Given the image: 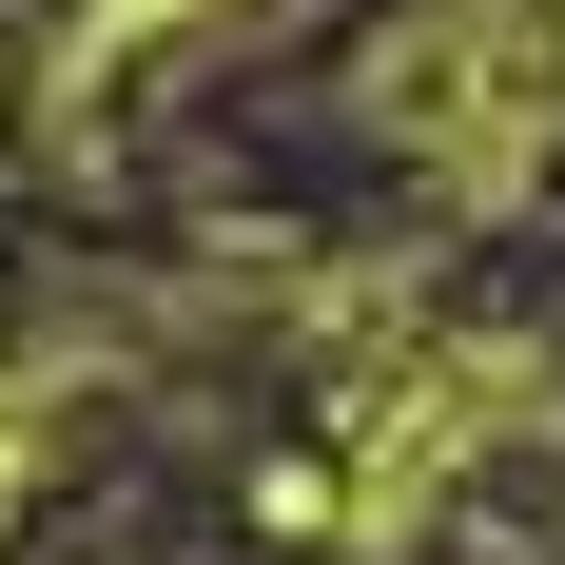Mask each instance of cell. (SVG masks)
Masks as SVG:
<instances>
[{"instance_id":"obj_1","label":"cell","mask_w":565,"mask_h":565,"mask_svg":"<svg viewBox=\"0 0 565 565\" xmlns=\"http://www.w3.org/2000/svg\"><path fill=\"white\" fill-rule=\"evenodd\" d=\"M371 98H391V117H429L468 175H508L526 137L565 117V20H546V0H449L429 40H391V78H371Z\"/></svg>"},{"instance_id":"obj_2","label":"cell","mask_w":565,"mask_h":565,"mask_svg":"<svg viewBox=\"0 0 565 565\" xmlns=\"http://www.w3.org/2000/svg\"><path fill=\"white\" fill-rule=\"evenodd\" d=\"M175 20H195V0H98V40H78V58H157Z\"/></svg>"}]
</instances>
